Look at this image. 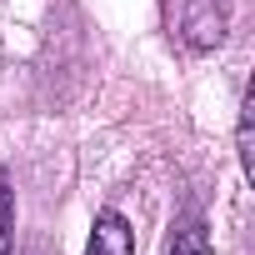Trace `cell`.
Segmentation results:
<instances>
[{
	"label": "cell",
	"instance_id": "6da1fadb",
	"mask_svg": "<svg viewBox=\"0 0 255 255\" xmlns=\"http://www.w3.org/2000/svg\"><path fill=\"white\" fill-rule=\"evenodd\" d=\"M180 35H185L190 50H215V45L225 40V10L215 5V0H185Z\"/></svg>",
	"mask_w": 255,
	"mask_h": 255
},
{
	"label": "cell",
	"instance_id": "7a4b0ae2",
	"mask_svg": "<svg viewBox=\"0 0 255 255\" xmlns=\"http://www.w3.org/2000/svg\"><path fill=\"white\" fill-rule=\"evenodd\" d=\"M85 255H135V230L120 210H100L90 225V245Z\"/></svg>",
	"mask_w": 255,
	"mask_h": 255
},
{
	"label": "cell",
	"instance_id": "3957f363",
	"mask_svg": "<svg viewBox=\"0 0 255 255\" xmlns=\"http://www.w3.org/2000/svg\"><path fill=\"white\" fill-rule=\"evenodd\" d=\"M165 255H210V230H205L200 210H185V215H180V225H175Z\"/></svg>",
	"mask_w": 255,
	"mask_h": 255
},
{
	"label": "cell",
	"instance_id": "277c9868",
	"mask_svg": "<svg viewBox=\"0 0 255 255\" xmlns=\"http://www.w3.org/2000/svg\"><path fill=\"white\" fill-rule=\"evenodd\" d=\"M0 255H15V190L5 170H0Z\"/></svg>",
	"mask_w": 255,
	"mask_h": 255
},
{
	"label": "cell",
	"instance_id": "5b68a950",
	"mask_svg": "<svg viewBox=\"0 0 255 255\" xmlns=\"http://www.w3.org/2000/svg\"><path fill=\"white\" fill-rule=\"evenodd\" d=\"M250 115H255V100L245 95V105H240V130H235V145H240V165H245V175H255V150H250Z\"/></svg>",
	"mask_w": 255,
	"mask_h": 255
},
{
	"label": "cell",
	"instance_id": "8992f818",
	"mask_svg": "<svg viewBox=\"0 0 255 255\" xmlns=\"http://www.w3.org/2000/svg\"><path fill=\"white\" fill-rule=\"evenodd\" d=\"M25 255H45V240H35V245H30V250H25Z\"/></svg>",
	"mask_w": 255,
	"mask_h": 255
}]
</instances>
